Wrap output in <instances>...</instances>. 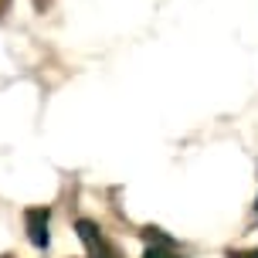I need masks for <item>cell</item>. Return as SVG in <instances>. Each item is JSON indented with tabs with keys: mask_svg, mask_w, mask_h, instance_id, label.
Wrapping results in <instances>:
<instances>
[{
	"mask_svg": "<svg viewBox=\"0 0 258 258\" xmlns=\"http://www.w3.org/2000/svg\"><path fill=\"white\" fill-rule=\"evenodd\" d=\"M75 228H78V238L85 241V248H89L92 258H116V251L109 248V241L99 234V228H95L92 221H78Z\"/></svg>",
	"mask_w": 258,
	"mask_h": 258,
	"instance_id": "1",
	"label": "cell"
},
{
	"mask_svg": "<svg viewBox=\"0 0 258 258\" xmlns=\"http://www.w3.org/2000/svg\"><path fill=\"white\" fill-rule=\"evenodd\" d=\"M27 221V238L34 248H48V207H31L24 214Z\"/></svg>",
	"mask_w": 258,
	"mask_h": 258,
	"instance_id": "2",
	"label": "cell"
},
{
	"mask_svg": "<svg viewBox=\"0 0 258 258\" xmlns=\"http://www.w3.org/2000/svg\"><path fill=\"white\" fill-rule=\"evenodd\" d=\"M143 258H180V255H173V251H160V248H153V251H146Z\"/></svg>",
	"mask_w": 258,
	"mask_h": 258,
	"instance_id": "3",
	"label": "cell"
},
{
	"mask_svg": "<svg viewBox=\"0 0 258 258\" xmlns=\"http://www.w3.org/2000/svg\"><path fill=\"white\" fill-rule=\"evenodd\" d=\"M255 207H258V204H255Z\"/></svg>",
	"mask_w": 258,
	"mask_h": 258,
	"instance_id": "4",
	"label": "cell"
}]
</instances>
